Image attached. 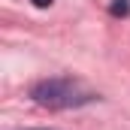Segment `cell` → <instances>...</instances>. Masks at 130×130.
Returning a JSON list of instances; mask_svg holds the SVG:
<instances>
[{"mask_svg": "<svg viewBox=\"0 0 130 130\" xmlns=\"http://www.w3.org/2000/svg\"><path fill=\"white\" fill-rule=\"evenodd\" d=\"M30 97L48 109H67V106H79V103L94 100V94H85L82 85L73 79H45L30 88Z\"/></svg>", "mask_w": 130, "mask_h": 130, "instance_id": "1", "label": "cell"}, {"mask_svg": "<svg viewBox=\"0 0 130 130\" xmlns=\"http://www.w3.org/2000/svg\"><path fill=\"white\" fill-rule=\"evenodd\" d=\"M127 12H130L127 0H118V3H112V15H127Z\"/></svg>", "mask_w": 130, "mask_h": 130, "instance_id": "2", "label": "cell"}, {"mask_svg": "<svg viewBox=\"0 0 130 130\" xmlns=\"http://www.w3.org/2000/svg\"><path fill=\"white\" fill-rule=\"evenodd\" d=\"M33 6H39V9H45V6H52V0H33Z\"/></svg>", "mask_w": 130, "mask_h": 130, "instance_id": "3", "label": "cell"}]
</instances>
